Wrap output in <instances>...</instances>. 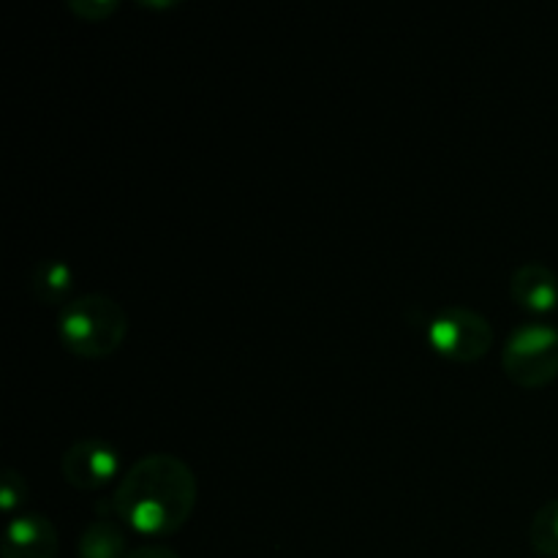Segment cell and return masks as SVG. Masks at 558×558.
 <instances>
[{"mask_svg":"<svg viewBox=\"0 0 558 558\" xmlns=\"http://www.w3.org/2000/svg\"><path fill=\"white\" fill-rule=\"evenodd\" d=\"M196 477L185 461L167 452L140 458L112 494L114 515L140 534L167 537L180 532L196 507Z\"/></svg>","mask_w":558,"mask_h":558,"instance_id":"6da1fadb","label":"cell"},{"mask_svg":"<svg viewBox=\"0 0 558 558\" xmlns=\"http://www.w3.org/2000/svg\"><path fill=\"white\" fill-rule=\"evenodd\" d=\"M58 332L71 354L101 360L120 349L129 332V316L123 305L107 294H82L60 308Z\"/></svg>","mask_w":558,"mask_h":558,"instance_id":"7a4b0ae2","label":"cell"},{"mask_svg":"<svg viewBox=\"0 0 558 558\" xmlns=\"http://www.w3.org/2000/svg\"><path fill=\"white\" fill-rule=\"evenodd\" d=\"M501 368L518 387L537 390L558 376V330L543 322L518 325L501 349Z\"/></svg>","mask_w":558,"mask_h":558,"instance_id":"3957f363","label":"cell"},{"mask_svg":"<svg viewBox=\"0 0 558 558\" xmlns=\"http://www.w3.org/2000/svg\"><path fill=\"white\" fill-rule=\"evenodd\" d=\"M428 341L441 357L469 365L490 352L494 327L480 311L469 308V305H450L430 319Z\"/></svg>","mask_w":558,"mask_h":558,"instance_id":"277c9868","label":"cell"},{"mask_svg":"<svg viewBox=\"0 0 558 558\" xmlns=\"http://www.w3.org/2000/svg\"><path fill=\"white\" fill-rule=\"evenodd\" d=\"M118 450L98 439L74 441L63 452V461H60V472H63L65 483L74 485L76 490L104 488V485H109L118 477Z\"/></svg>","mask_w":558,"mask_h":558,"instance_id":"5b68a950","label":"cell"},{"mask_svg":"<svg viewBox=\"0 0 558 558\" xmlns=\"http://www.w3.org/2000/svg\"><path fill=\"white\" fill-rule=\"evenodd\" d=\"M58 529L47 515L38 512H25L5 523L3 545L0 556L3 558H54L58 556Z\"/></svg>","mask_w":558,"mask_h":558,"instance_id":"8992f818","label":"cell"},{"mask_svg":"<svg viewBox=\"0 0 558 558\" xmlns=\"http://www.w3.org/2000/svg\"><path fill=\"white\" fill-rule=\"evenodd\" d=\"M510 294L521 308L548 314L558 305V276L543 262H526L512 272Z\"/></svg>","mask_w":558,"mask_h":558,"instance_id":"52a82bcc","label":"cell"},{"mask_svg":"<svg viewBox=\"0 0 558 558\" xmlns=\"http://www.w3.org/2000/svg\"><path fill=\"white\" fill-rule=\"evenodd\" d=\"M76 554L80 558H125L129 556V543H125V534L118 523L109 521V518H98L80 534Z\"/></svg>","mask_w":558,"mask_h":558,"instance_id":"ba28073f","label":"cell"},{"mask_svg":"<svg viewBox=\"0 0 558 558\" xmlns=\"http://www.w3.org/2000/svg\"><path fill=\"white\" fill-rule=\"evenodd\" d=\"M71 287H74V272H71L69 262L44 259L33 267L31 289L36 294V300H41V303L60 305L69 298Z\"/></svg>","mask_w":558,"mask_h":558,"instance_id":"9c48e42d","label":"cell"},{"mask_svg":"<svg viewBox=\"0 0 558 558\" xmlns=\"http://www.w3.org/2000/svg\"><path fill=\"white\" fill-rule=\"evenodd\" d=\"M529 545L543 558H558V499L545 501L529 523Z\"/></svg>","mask_w":558,"mask_h":558,"instance_id":"30bf717a","label":"cell"},{"mask_svg":"<svg viewBox=\"0 0 558 558\" xmlns=\"http://www.w3.org/2000/svg\"><path fill=\"white\" fill-rule=\"evenodd\" d=\"M27 499V483L20 472L14 469H3L0 474V510L11 512L14 507L25 505Z\"/></svg>","mask_w":558,"mask_h":558,"instance_id":"8fae6325","label":"cell"},{"mask_svg":"<svg viewBox=\"0 0 558 558\" xmlns=\"http://www.w3.org/2000/svg\"><path fill=\"white\" fill-rule=\"evenodd\" d=\"M69 9L74 11L80 20L98 22V20H107V16H112L114 11L120 9V3L118 0H69Z\"/></svg>","mask_w":558,"mask_h":558,"instance_id":"7c38bea8","label":"cell"},{"mask_svg":"<svg viewBox=\"0 0 558 558\" xmlns=\"http://www.w3.org/2000/svg\"><path fill=\"white\" fill-rule=\"evenodd\" d=\"M125 558H180V554H174L167 545H140V548H131Z\"/></svg>","mask_w":558,"mask_h":558,"instance_id":"4fadbf2b","label":"cell"}]
</instances>
